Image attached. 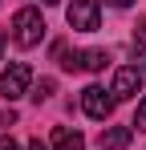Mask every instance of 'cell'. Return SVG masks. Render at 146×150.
I'll return each mask as SVG.
<instances>
[{
    "instance_id": "cell-14",
    "label": "cell",
    "mask_w": 146,
    "mask_h": 150,
    "mask_svg": "<svg viewBox=\"0 0 146 150\" xmlns=\"http://www.w3.org/2000/svg\"><path fill=\"white\" fill-rule=\"evenodd\" d=\"M106 4H114V8H130L134 0H106Z\"/></svg>"
},
{
    "instance_id": "cell-16",
    "label": "cell",
    "mask_w": 146,
    "mask_h": 150,
    "mask_svg": "<svg viewBox=\"0 0 146 150\" xmlns=\"http://www.w3.org/2000/svg\"><path fill=\"white\" fill-rule=\"evenodd\" d=\"M0 53H4V33H0Z\"/></svg>"
},
{
    "instance_id": "cell-9",
    "label": "cell",
    "mask_w": 146,
    "mask_h": 150,
    "mask_svg": "<svg viewBox=\"0 0 146 150\" xmlns=\"http://www.w3.org/2000/svg\"><path fill=\"white\" fill-rule=\"evenodd\" d=\"M134 57L146 61V16L138 21V28H134Z\"/></svg>"
},
{
    "instance_id": "cell-17",
    "label": "cell",
    "mask_w": 146,
    "mask_h": 150,
    "mask_svg": "<svg viewBox=\"0 0 146 150\" xmlns=\"http://www.w3.org/2000/svg\"><path fill=\"white\" fill-rule=\"evenodd\" d=\"M41 4H57V0H41Z\"/></svg>"
},
{
    "instance_id": "cell-5",
    "label": "cell",
    "mask_w": 146,
    "mask_h": 150,
    "mask_svg": "<svg viewBox=\"0 0 146 150\" xmlns=\"http://www.w3.org/2000/svg\"><path fill=\"white\" fill-rule=\"evenodd\" d=\"M81 110H85L94 122H106L110 110H114V98H106L101 85H85V89H81Z\"/></svg>"
},
{
    "instance_id": "cell-12",
    "label": "cell",
    "mask_w": 146,
    "mask_h": 150,
    "mask_svg": "<svg viewBox=\"0 0 146 150\" xmlns=\"http://www.w3.org/2000/svg\"><path fill=\"white\" fill-rule=\"evenodd\" d=\"M12 122H16V114H12V110H4V114H0V130H8Z\"/></svg>"
},
{
    "instance_id": "cell-13",
    "label": "cell",
    "mask_w": 146,
    "mask_h": 150,
    "mask_svg": "<svg viewBox=\"0 0 146 150\" xmlns=\"http://www.w3.org/2000/svg\"><path fill=\"white\" fill-rule=\"evenodd\" d=\"M0 150H21V146H16L12 138H0Z\"/></svg>"
},
{
    "instance_id": "cell-11",
    "label": "cell",
    "mask_w": 146,
    "mask_h": 150,
    "mask_svg": "<svg viewBox=\"0 0 146 150\" xmlns=\"http://www.w3.org/2000/svg\"><path fill=\"white\" fill-rule=\"evenodd\" d=\"M134 126H138V130H146V98H142V105H138V114H134Z\"/></svg>"
},
{
    "instance_id": "cell-4",
    "label": "cell",
    "mask_w": 146,
    "mask_h": 150,
    "mask_svg": "<svg viewBox=\"0 0 146 150\" xmlns=\"http://www.w3.org/2000/svg\"><path fill=\"white\" fill-rule=\"evenodd\" d=\"M138 89H142V69H138V65H122L118 73H114L110 98H114V101H130Z\"/></svg>"
},
{
    "instance_id": "cell-7",
    "label": "cell",
    "mask_w": 146,
    "mask_h": 150,
    "mask_svg": "<svg viewBox=\"0 0 146 150\" xmlns=\"http://www.w3.org/2000/svg\"><path fill=\"white\" fill-rule=\"evenodd\" d=\"M53 150H85V138H81L77 130L57 126V130H53Z\"/></svg>"
},
{
    "instance_id": "cell-15",
    "label": "cell",
    "mask_w": 146,
    "mask_h": 150,
    "mask_svg": "<svg viewBox=\"0 0 146 150\" xmlns=\"http://www.w3.org/2000/svg\"><path fill=\"white\" fill-rule=\"evenodd\" d=\"M28 150H49V146L41 142V138H33V142H28Z\"/></svg>"
},
{
    "instance_id": "cell-1",
    "label": "cell",
    "mask_w": 146,
    "mask_h": 150,
    "mask_svg": "<svg viewBox=\"0 0 146 150\" xmlns=\"http://www.w3.org/2000/svg\"><path fill=\"white\" fill-rule=\"evenodd\" d=\"M12 41H16L21 49L41 45V41H45V16H41L37 8H21V12L12 16Z\"/></svg>"
},
{
    "instance_id": "cell-10",
    "label": "cell",
    "mask_w": 146,
    "mask_h": 150,
    "mask_svg": "<svg viewBox=\"0 0 146 150\" xmlns=\"http://www.w3.org/2000/svg\"><path fill=\"white\" fill-rule=\"evenodd\" d=\"M53 89H57V81H53V77H45V81L37 85V93H33V98H37V101H45L49 93H53Z\"/></svg>"
},
{
    "instance_id": "cell-6",
    "label": "cell",
    "mask_w": 146,
    "mask_h": 150,
    "mask_svg": "<svg viewBox=\"0 0 146 150\" xmlns=\"http://www.w3.org/2000/svg\"><path fill=\"white\" fill-rule=\"evenodd\" d=\"M97 146L101 150H126L130 146V126H110V130H101Z\"/></svg>"
},
{
    "instance_id": "cell-8",
    "label": "cell",
    "mask_w": 146,
    "mask_h": 150,
    "mask_svg": "<svg viewBox=\"0 0 146 150\" xmlns=\"http://www.w3.org/2000/svg\"><path fill=\"white\" fill-rule=\"evenodd\" d=\"M106 61H110L106 49H85V53H81V69H94V73H97V69H106Z\"/></svg>"
},
{
    "instance_id": "cell-2",
    "label": "cell",
    "mask_w": 146,
    "mask_h": 150,
    "mask_svg": "<svg viewBox=\"0 0 146 150\" xmlns=\"http://www.w3.org/2000/svg\"><path fill=\"white\" fill-rule=\"evenodd\" d=\"M65 21L77 33H94L101 25V0H73L69 8H65Z\"/></svg>"
},
{
    "instance_id": "cell-3",
    "label": "cell",
    "mask_w": 146,
    "mask_h": 150,
    "mask_svg": "<svg viewBox=\"0 0 146 150\" xmlns=\"http://www.w3.org/2000/svg\"><path fill=\"white\" fill-rule=\"evenodd\" d=\"M28 81H33V69L24 65V61H12L4 73H0V98L4 101H16L28 93Z\"/></svg>"
}]
</instances>
